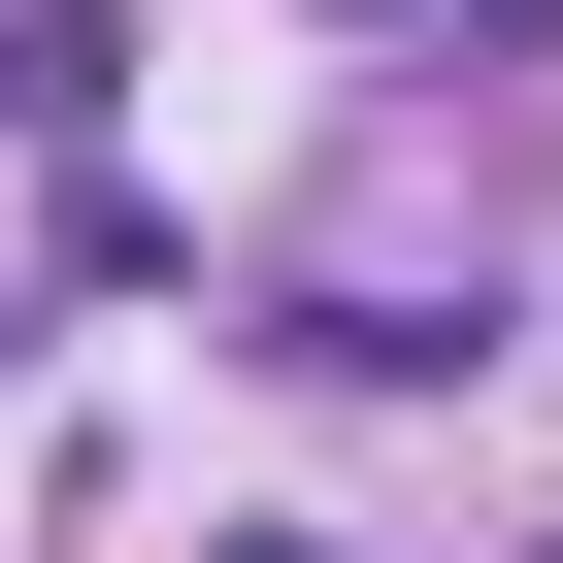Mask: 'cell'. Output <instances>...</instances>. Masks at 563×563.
Instances as JSON below:
<instances>
[{
	"instance_id": "2",
	"label": "cell",
	"mask_w": 563,
	"mask_h": 563,
	"mask_svg": "<svg viewBox=\"0 0 563 563\" xmlns=\"http://www.w3.org/2000/svg\"><path fill=\"white\" fill-rule=\"evenodd\" d=\"M232 563H332V530H232Z\"/></svg>"
},
{
	"instance_id": "1",
	"label": "cell",
	"mask_w": 563,
	"mask_h": 563,
	"mask_svg": "<svg viewBox=\"0 0 563 563\" xmlns=\"http://www.w3.org/2000/svg\"><path fill=\"white\" fill-rule=\"evenodd\" d=\"M100 67H133L100 0H0V133H100Z\"/></svg>"
}]
</instances>
